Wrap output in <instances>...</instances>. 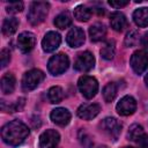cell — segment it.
<instances>
[{"mask_svg":"<svg viewBox=\"0 0 148 148\" xmlns=\"http://www.w3.org/2000/svg\"><path fill=\"white\" fill-rule=\"evenodd\" d=\"M47 97H49V101L53 104H57V103H60L64 98V90L58 87V86H54L52 88L49 89V92H47Z\"/></svg>","mask_w":148,"mask_h":148,"instance_id":"603a6c76","label":"cell"},{"mask_svg":"<svg viewBox=\"0 0 148 148\" xmlns=\"http://www.w3.org/2000/svg\"><path fill=\"white\" fill-rule=\"evenodd\" d=\"M101 111V106L96 103H84L79 106L76 113L81 119L84 120H90L95 118Z\"/></svg>","mask_w":148,"mask_h":148,"instance_id":"7c38bea8","label":"cell"},{"mask_svg":"<svg viewBox=\"0 0 148 148\" xmlns=\"http://www.w3.org/2000/svg\"><path fill=\"white\" fill-rule=\"evenodd\" d=\"M66 42L71 47H79L84 43V32L81 28L74 27L72 28L67 36H66Z\"/></svg>","mask_w":148,"mask_h":148,"instance_id":"5bb4252c","label":"cell"},{"mask_svg":"<svg viewBox=\"0 0 148 148\" xmlns=\"http://www.w3.org/2000/svg\"><path fill=\"white\" fill-rule=\"evenodd\" d=\"M145 82H146V84H147V87H148V74L145 76Z\"/></svg>","mask_w":148,"mask_h":148,"instance_id":"836d02e7","label":"cell"},{"mask_svg":"<svg viewBox=\"0 0 148 148\" xmlns=\"http://www.w3.org/2000/svg\"><path fill=\"white\" fill-rule=\"evenodd\" d=\"M101 56L105 59V60H111L114 56L116 52V46H114V42L113 40H108L104 43V45L101 49Z\"/></svg>","mask_w":148,"mask_h":148,"instance_id":"7402d4cb","label":"cell"},{"mask_svg":"<svg viewBox=\"0 0 148 148\" xmlns=\"http://www.w3.org/2000/svg\"><path fill=\"white\" fill-rule=\"evenodd\" d=\"M77 86H79V89H80L81 94L86 98H88V99L92 98L96 95L97 90H98V82H97V80L95 77H92V76H89V75L81 76L79 79Z\"/></svg>","mask_w":148,"mask_h":148,"instance_id":"3957f363","label":"cell"},{"mask_svg":"<svg viewBox=\"0 0 148 148\" xmlns=\"http://www.w3.org/2000/svg\"><path fill=\"white\" fill-rule=\"evenodd\" d=\"M109 5L114 8H121L128 5V1H109Z\"/></svg>","mask_w":148,"mask_h":148,"instance_id":"1f68e13d","label":"cell"},{"mask_svg":"<svg viewBox=\"0 0 148 148\" xmlns=\"http://www.w3.org/2000/svg\"><path fill=\"white\" fill-rule=\"evenodd\" d=\"M123 148H133V147H123Z\"/></svg>","mask_w":148,"mask_h":148,"instance_id":"e575fe53","label":"cell"},{"mask_svg":"<svg viewBox=\"0 0 148 148\" xmlns=\"http://www.w3.org/2000/svg\"><path fill=\"white\" fill-rule=\"evenodd\" d=\"M50 117H51V120L59 126H65L71 120V113L65 108H57L52 110Z\"/></svg>","mask_w":148,"mask_h":148,"instance_id":"9a60e30c","label":"cell"},{"mask_svg":"<svg viewBox=\"0 0 148 148\" xmlns=\"http://www.w3.org/2000/svg\"><path fill=\"white\" fill-rule=\"evenodd\" d=\"M94 65H95V58L92 53L86 51V52H81L76 57V60L74 62V68L79 72H88L94 67Z\"/></svg>","mask_w":148,"mask_h":148,"instance_id":"52a82bcc","label":"cell"},{"mask_svg":"<svg viewBox=\"0 0 148 148\" xmlns=\"http://www.w3.org/2000/svg\"><path fill=\"white\" fill-rule=\"evenodd\" d=\"M133 20L135 24L140 28H145L148 25V7H142L136 9L133 13Z\"/></svg>","mask_w":148,"mask_h":148,"instance_id":"ac0fdd59","label":"cell"},{"mask_svg":"<svg viewBox=\"0 0 148 148\" xmlns=\"http://www.w3.org/2000/svg\"><path fill=\"white\" fill-rule=\"evenodd\" d=\"M101 130L112 140H117L118 136L120 135L121 132V124L116 119V118H111L108 117L105 119L102 120L101 123Z\"/></svg>","mask_w":148,"mask_h":148,"instance_id":"8992f818","label":"cell"},{"mask_svg":"<svg viewBox=\"0 0 148 148\" xmlns=\"http://www.w3.org/2000/svg\"><path fill=\"white\" fill-rule=\"evenodd\" d=\"M18 28V20L16 17L6 18L2 23V34L5 36H12Z\"/></svg>","mask_w":148,"mask_h":148,"instance_id":"ffe728a7","label":"cell"},{"mask_svg":"<svg viewBox=\"0 0 148 148\" xmlns=\"http://www.w3.org/2000/svg\"><path fill=\"white\" fill-rule=\"evenodd\" d=\"M15 77L12 73H7L1 79V90L3 94H12L15 89Z\"/></svg>","mask_w":148,"mask_h":148,"instance_id":"d6986e66","label":"cell"},{"mask_svg":"<svg viewBox=\"0 0 148 148\" xmlns=\"http://www.w3.org/2000/svg\"><path fill=\"white\" fill-rule=\"evenodd\" d=\"M136 143H138V147L139 148H148V135L147 134H143L136 141Z\"/></svg>","mask_w":148,"mask_h":148,"instance_id":"4dcf8cb0","label":"cell"},{"mask_svg":"<svg viewBox=\"0 0 148 148\" xmlns=\"http://www.w3.org/2000/svg\"><path fill=\"white\" fill-rule=\"evenodd\" d=\"M68 65H69L68 57L65 53H58L51 57V59L47 62V68L51 74L59 75L68 68Z\"/></svg>","mask_w":148,"mask_h":148,"instance_id":"277c9868","label":"cell"},{"mask_svg":"<svg viewBox=\"0 0 148 148\" xmlns=\"http://www.w3.org/2000/svg\"><path fill=\"white\" fill-rule=\"evenodd\" d=\"M143 134H145V132H143L142 126L138 125V124H134V125H132L130 127V130L127 132V138H128V140L136 142Z\"/></svg>","mask_w":148,"mask_h":148,"instance_id":"cb8c5ba5","label":"cell"},{"mask_svg":"<svg viewBox=\"0 0 148 148\" xmlns=\"http://www.w3.org/2000/svg\"><path fill=\"white\" fill-rule=\"evenodd\" d=\"M44 77H45V75H44V73L42 71H39V69H31V71L27 72L23 75L22 88L25 91L34 90L35 88H37L39 86V83L44 80Z\"/></svg>","mask_w":148,"mask_h":148,"instance_id":"5b68a950","label":"cell"},{"mask_svg":"<svg viewBox=\"0 0 148 148\" xmlns=\"http://www.w3.org/2000/svg\"><path fill=\"white\" fill-rule=\"evenodd\" d=\"M141 44H142V46L148 51V32H146V34L142 36V38H141Z\"/></svg>","mask_w":148,"mask_h":148,"instance_id":"d6a6232c","label":"cell"},{"mask_svg":"<svg viewBox=\"0 0 148 148\" xmlns=\"http://www.w3.org/2000/svg\"><path fill=\"white\" fill-rule=\"evenodd\" d=\"M74 17L80 22H87L91 17V10L83 5L77 6L74 9Z\"/></svg>","mask_w":148,"mask_h":148,"instance_id":"44dd1931","label":"cell"},{"mask_svg":"<svg viewBox=\"0 0 148 148\" xmlns=\"http://www.w3.org/2000/svg\"><path fill=\"white\" fill-rule=\"evenodd\" d=\"M49 7L50 5L47 2L44 1H35L31 3L30 8H29V13H28V21L32 24V25H37L39 23H42L49 12Z\"/></svg>","mask_w":148,"mask_h":148,"instance_id":"7a4b0ae2","label":"cell"},{"mask_svg":"<svg viewBox=\"0 0 148 148\" xmlns=\"http://www.w3.org/2000/svg\"><path fill=\"white\" fill-rule=\"evenodd\" d=\"M131 66L136 74H142L148 67V56L145 51H135L131 57Z\"/></svg>","mask_w":148,"mask_h":148,"instance_id":"ba28073f","label":"cell"},{"mask_svg":"<svg viewBox=\"0 0 148 148\" xmlns=\"http://www.w3.org/2000/svg\"><path fill=\"white\" fill-rule=\"evenodd\" d=\"M116 95H117V86H116V83H113V82L108 83L103 89V97H104L105 102L113 101Z\"/></svg>","mask_w":148,"mask_h":148,"instance_id":"484cf974","label":"cell"},{"mask_svg":"<svg viewBox=\"0 0 148 148\" xmlns=\"http://www.w3.org/2000/svg\"><path fill=\"white\" fill-rule=\"evenodd\" d=\"M99 148H106V147H99Z\"/></svg>","mask_w":148,"mask_h":148,"instance_id":"d590c367","label":"cell"},{"mask_svg":"<svg viewBox=\"0 0 148 148\" xmlns=\"http://www.w3.org/2000/svg\"><path fill=\"white\" fill-rule=\"evenodd\" d=\"M120 116H130L136 110V102L132 96H124L116 106Z\"/></svg>","mask_w":148,"mask_h":148,"instance_id":"8fae6325","label":"cell"},{"mask_svg":"<svg viewBox=\"0 0 148 148\" xmlns=\"http://www.w3.org/2000/svg\"><path fill=\"white\" fill-rule=\"evenodd\" d=\"M54 24L59 29H65L72 24V18L68 13H61L54 18Z\"/></svg>","mask_w":148,"mask_h":148,"instance_id":"d4e9b609","label":"cell"},{"mask_svg":"<svg viewBox=\"0 0 148 148\" xmlns=\"http://www.w3.org/2000/svg\"><path fill=\"white\" fill-rule=\"evenodd\" d=\"M60 140V135L54 130H46L39 136L40 148H54Z\"/></svg>","mask_w":148,"mask_h":148,"instance_id":"30bf717a","label":"cell"},{"mask_svg":"<svg viewBox=\"0 0 148 148\" xmlns=\"http://www.w3.org/2000/svg\"><path fill=\"white\" fill-rule=\"evenodd\" d=\"M35 44H36V37L32 32L24 31V32L20 34L17 37V46H18L20 51L23 53L30 52L34 49Z\"/></svg>","mask_w":148,"mask_h":148,"instance_id":"9c48e42d","label":"cell"},{"mask_svg":"<svg viewBox=\"0 0 148 148\" xmlns=\"http://www.w3.org/2000/svg\"><path fill=\"white\" fill-rule=\"evenodd\" d=\"M60 43H61L60 35L56 31H49L42 40V46L45 52H52L59 47Z\"/></svg>","mask_w":148,"mask_h":148,"instance_id":"4fadbf2b","label":"cell"},{"mask_svg":"<svg viewBox=\"0 0 148 148\" xmlns=\"http://www.w3.org/2000/svg\"><path fill=\"white\" fill-rule=\"evenodd\" d=\"M139 39H140L139 32L135 31V30H132V31H130V32L126 35V37H125V45H126L127 47H133V46H135V45L139 43Z\"/></svg>","mask_w":148,"mask_h":148,"instance_id":"4316f807","label":"cell"},{"mask_svg":"<svg viewBox=\"0 0 148 148\" xmlns=\"http://www.w3.org/2000/svg\"><path fill=\"white\" fill-rule=\"evenodd\" d=\"M106 35V29L102 23H95L89 28V36L91 42H99L104 39Z\"/></svg>","mask_w":148,"mask_h":148,"instance_id":"e0dca14e","label":"cell"},{"mask_svg":"<svg viewBox=\"0 0 148 148\" xmlns=\"http://www.w3.org/2000/svg\"><path fill=\"white\" fill-rule=\"evenodd\" d=\"M110 24L111 28L116 31H123L127 27V18L120 12H114L110 16Z\"/></svg>","mask_w":148,"mask_h":148,"instance_id":"2e32d148","label":"cell"},{"mask_svg":"<svg viewBox=\"0 0 148 148\" xmlns=\"http://www.w3.org/2000/svg\"><path fill=\"white\" fill-rule=\"evenodd\" d=\"M0 58H1V67H6L8 64H9V60H10V53L8 50H2L1 53H0Z\"/></svg>","mask_w":148,"mask_h":148,"instance_id":"f546056e","label":"cell"},{"mask_svg":"<svg viewBox=\"0 0 148 148\" xmlns=\"http://www.w3.org/2000/svg\"><path fill=\"white\" fill-rule=\"evenodd\" d=\"M79 138H80V141H81V143H82V146H83L84 148H90V147H91L92 142H91L89 135H88L84 131H80V136H79Z\"/></svg>","mask_w":148,"mask_h":148,"instance_id":"f1b7e54d","label":"cell"},{"mask_svg":"<svg viewBox=\"0 0 148 148\" xmlns=\"http://www.w3.org/2000/svg\"><path fill=\"white\" fill-rule=\"evenodd\" d=\"M29 135V128L20 120H13L7 123L1 130V138L3 142L12 147L21 145Z\"/></svg>","mask_w":148,"mask_h":148,"instance_id":"6da1fadb","label":"cell"},{"mask_svg":"<svg viewBox=\"0 0 148 148\" xmlns=\"http://www.w3.org/2000/svg\"><path fill=\"white\" fill-rule=\"evenodd\" d=\"M22 9H23V2H21V1L10 2V3L6 7V10H7V13H9V14H16V13L21 12Z\"/></svg>","mask_w":148,"mask_h":148,"instance_id":"83f0119b","label":"cell"}]
</instances>
